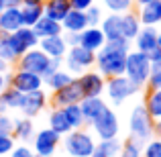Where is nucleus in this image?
Segmentation results:
<instances>
[{"mask_svg":"<svg viewBox=\"0 0 161 157\" xmlns=\"http://www.w3.org/2000/svg\"><path fill=\"white\" fill-rule=\"evenodd\" d=\"M129 51H130V41L125 39V37L114 39V41H106V43L96 51V59H94L96 71L102 74L104 78L122 76L125 74L126 53Z\"/></svg>","mask_w":161,"mask_h":157,"instance_id":"f257e3e1","label":"nucleus"},{"mask_svg":"<svg viewBox=\"0 0 161 157\" xmlns=\"http://www.w3.org/2000/svg\"><path fill=\"white\" fill-rule=\"evenodd\" d=\"M155 121L151 118V114L147 112V108L143 104H137L133 110H130L129 116V133L130 139L139 141L141 145H145L149 139L155 137Z\"/></svg>","mask_w":161,"mask_h":157,"instance_id":"f03ea898","label":"nucleus"},{"mask_svg":"<svg viewBox=\"0 0 161 157\" xmlns=\"http://www.w3.org/2000/svg\"><path fill=\"white\" fill-rule=\"evenodd\" d=\"M96 149L94 137L84 129H71L63 135V151L69 157H90Z\"/></svg>","mask_w":161,"mask_h":157,"instance_id":"7ed1b4c3","label":"nucleus"},{"mask_svg":"<svg viewBox=\"0 0 161 157\" xmlns=\"http://www.w3.org/2000/svg\"><path fill=\"white\" fill-rule=\"evenodd\" d=\"M149 70H151V59L147 53L130 49L126 53V61H125V76L137 86H145L147 78H149Z\"/></svg>","mask_w":161,"mask_h":157,"instance_id":"20e7f679","label":"nucleus"},{"mask_svg":"<svg viewBox=\"0 0 161 157\" xmlns=\"http://www.w3.org/2000/svg\"><path fill=\"white\" fill-rule=\"evenodd\" d=\"M139 90H141V86L133 84L125 74L114 76V78H106V84H104V92H106V96L110 98L112 104H122L130 96L139 94Z\"/></svg>","mask_w":161,"mask_h":157,"instance_id":"39448f33","label":"nucleus"},{"mask_svg":"<svg viewBox=\"0 0 161 157\" xmlns=\"http://www.w3.org/2000/svg\"><path fill=\"white\" fill-rule=\"evenodd\" d=\"M94 59H96L94 51L82 47V45H74V47H67L63 63H65V70L69 71L71 76H80L82 71L94 67Z\"/></svg>","mask_w":161,"mask_h":157,"instance_id":"423d86ee","label":"nucleus"},{"mask_svg":"<svg viewBox=\"0 0 161 157\" xmlns=\"http://www.w3.org/2000/svg\"><path fill=\"white\" fill-rule=\"evenodd\" d=\"M49 63H51V57H49V55H45L39 47L27 49V51L16 59V67H19V70L33 71V74L41 76V78H47V74H49Z\"/></svg>","mask_w":161,"mask_h":157,"instance_id":"0eeeda50","label":"nucleus"},{"mask_svg":"<svg viewBox=\"0 0 161 157\" xmlns=\"http://www.w3.org/2000/svg\"><path fill=\"white\" fill-rule=\"evenodd\" d=\"M92 129H94V135L100 139V141H102V139L118 137V133H120V122H118L116 112L106 106V108L92 121Z\"/></svg>","mask_w":161,"mask_h":157,"instance_id":"6e6552de","label":"nucleus"},{"mask_svg":"<svg viewBox=\"0 0 161 157\" xmlns=\"http://www.w3.org/2000/svg\"><path fill=\"white\" fill-rule=\"evenodd\" d=\"M59 143H61V135H57L55 131L47 129H41L39 133L33 135V151L37 155H43V157H53V153L57 151Z\"/></svg>","mask_w":161,"mask_h":157,"instance_id":"1a4fd4ad","label":"nucleus"},{"mask_svg":"<svg viewBox=\"0 0 161 157\" xmlns=\"http://www.w3.org/2000/svg\"><path fill=\"white\" fill-rule=\"evenodd\" d=\"M37 45H39V37L33 31V27H20L14 33H10V49L16 55V59L27 51V49H33Z\"/></svg>","mask_w":161,"mask_h":157,"instance_id":"9d476101","label":"nucleus"},{"mask_svg":"<svg viewBox=\"0 0 161 157\" xmlns=\"http://www.w3.org/2000/svg\"><path fill=\"white\" fill-rule=\"evenodd\" d=\"M78 86L82 90L84 96H102L104 94V84H106V78L102 74L94 70H86L78 76Z\"/></svg>","mask_w":161,"mask_h":157,"instance_id":"9b49d317","label":"nucleus"},{"mask_svg":"<svg viewBox=\"0 0 161 157\" xmlns=\"http://www.w3.org/2000/svg\"><path fill=\"white\" fill-rule=\"evenodd\" d=\"M10 86L14 88V90H19L20 94H27V92L41 90V88H43V78L33 74V71L19 70V67H16L14 74H10Z\"/></svg>","mask_w":161,"mask_h":157,"instance_id":"f8f14e48","label":"nucleus"},{"mask_svg":"<svg viewBox=\"0 0 161 157\" xmlns=\"http://www.w3.org/2000/svg\"><path fill=\"white\" fill-rule=\"evenodd\" d=\"M82 98H84V94L78 86V80L74 78L67 86H63V88H59V90L53 92L51 104H53V108H63V106H67V104H80Z\"/></svg>","mask_w":161,"mask_h":157,"instance_id":"ddd939ff","label":"nucleus"},{"mask_svg":"<svg viewBox=\"0 0 161 157\" xmlns=\"http://www.w3.org/2000/svg\"><path fill=\"white\" fill-rule=\"evenodd\" d=\"M45 106H47V94H45V90L41 88V90L23 94L19 110L25 114V116L33 118V116H37V114H41V110H45Z\"/></svg>","mask_w":161,"mask_h":157,"instance_id":"4468645a","label":"nucleus"},{"mask_svg":"<svg viewBox=\"0 0 161 157\" xmlns=\"http://www.w3.org/2000/svg\"><path fill=\"white\" fill-rule=\"evenodd\" d=\"M37 47H39L45 55H49V57H53V59H63L65 53H67V43H65V39H63V33L61 35L39 39V45H37Z\"/></svg>","mask_w":161,"mask_h":157,"instance_id":"2eb2a0df","label":"nucleus"},{"mask_svg":"<svg viewBox=\"0 0 161 157\" xmlns=\"http://www.w3.org/2000/svg\"><path fill=\"white\" fill-rule=\"evenodd\" d=\"M106 102L102 100V96H84L80 100V108H82V114H84V122L86 125H92L96 116L106 108Z\"/></svg>","mask_w":161,"mask_h":157,"instance_id":"dca6fc26","label":"nucleus"},{"mask_svg":"<svg viewBox=\"0 0 161 157\" xmlns=\"http://www.w3.org/2000/svg\"><path fill=\"white\" fill-rule=\"evenodd\" d=\"M157 35L159 31L155 27H141V31L137 33L130 43H135V49L137 51H143V53H149L151 49L157 47Z\"/></svg>","mask_w":161,"mask_h":157,"instance_id":"f3484780","label":"nucleus"},{"mask_svg":"<svg viewBox=\"0 0 161 157\" xmlns=\"http://www.w3.org/2000/svg\"><path fill=\"white\" fill-rule=\"evenodd\" d=\"M137 14L143 27H157L161 23V0H153L149 4L139 6Z\"/></svg>","mask_w":161,"mask_h":157,"instance_id":"a211bd4d","label":"nucleus"},{"mask_svg":"<svg viewBox=\"0 0 161 157\" xmlns=\"http://www.w3.org/2000/svg\"><path fill=\"white\" fill-rule=\"evenodd\" d=\"M104 43H106V37H104V33H102L100 27H86L80 33V45L90 49V51H94V53L98 51Z\"/></svg>","mask_w":161,"mask_h":157,"instance_id":"6ab92c4d","label":"nucleus"},{"mask_svg":"<svg viewBox=\"0 0 161 157\" xmlns=\"http://www.w3.org/2000/svg\"><path fill=\"white\" fill-rule=\"evenodd\" d=\"M141 20H139V14L137 10H126V12H120V31H122V37L129 41H133L137 37V33L141 31Z\"/></svg>","mask_w":161,"mask_h":157,"instance_id":"aec40b11","label":"nucleus"},{"mask_svg":"<svg viewBox=\"0 0 161 157\" xmlns=\"http://www.w3.org/2000/svg\"><path fill=\"white\" fill-rule=\"evenodd\" d=\"M86 27H88L86 12L84 10H75V8H71V10L63 16V20H61L63 33H82Z\"/></svg>","mask_w":161,"mask_h":157,"instance_id":"412c9836","label":"nucleus"},{"mask_svg":"<svg viewBox=\"0 0 161 157\" xmlns=\"http://www.w3.org/2000/svg\"><path fill=\"white\" fill-rule=\"evenodd\" d=\"M98 27L102 29L106 41H114V39H120V37H122V31H120V14H118V12H110L108 16H102V20H100Z\"/></svg>","mask_w":161,"mask_h":157,"instance_id":"4be33fe9","label":"nucleus"},{"mask_svg":"<svg viewBox=\"0 0 161 157\" xmlns=\"http://www.w3.org/2000/svg\"><path fill=\"white\" fill-rule=\"evenodd\" d=\"M20 27H23L20 8H2V12H0V31L14 33Z\"/></svg>","mask_w":161,"mask_h":157,"instance_id":"5701e85b","label":"nucleus"},{"mask_svg":"<svg viewBox=\"0 0 161 157\" xmlns=\"http://www.w3.org/2000/svg\"><path fill=\"white\" fill-rule=\"evenodd\" d=\"M33 31L37 33V37H39V39H43V37L61 35L63 29H61V23H59V20H53V19H49V16L43 14L35 25H33Z\"/></svg>","mask_w":161,"mask_h":157,"instance_id":"b1692460","label":"nucleus"},{"mask_svg":"<svg viewBox=\"0 0 161 157\" xmlns=\"http://www.w3.org/2000/svg\"><path fill=\"white\" fill-rule=\"evenodd\" d=\"M69 10H71L69 0H45L43 2V14L53 20H59V23Z\"/></svg>","mask_w":161,"mask_h":157,"instance_id":"393cba45","label":"nucleus"},{"mask_svg":"<svg viewBox=\"0 0 161 157\" xmlns=\"http://www.w3.org/2000/svg\"><path fill=\"white\" fill-rule=\"evenodd\" d=\"M33 135H35V126H33L31 118L29 116L14 118V125H12V137H14V141L27 143L33 139Z\"/></svg>","mask_w":161,"mask_h":157,"instance_id":"a878e982","label":"nucleus"},{"mask_svg":"<svg viewBox=\"0 0 161 157\" xmlns=\"http://www.w3.org/2000/svg\"><path fill=\"white\" fill-rule=\"evenodd\" d=\"M75 76H71L67 70H55L53 74H49L47 78H43V86H47L51 92H55V90H59V88H63V86H67V84L74 80Z\"/></svg>","mask_w":161,"mask_h":157,"instance_id":"bb28decb","label":"nucleus"},{"mask_svg":"<svg viewBox=\"0 0 161 157\" xmlns=\"http://www.w3.org/2000/svg\"><path fill=\"white\" fill-rule=\"evenodd\" d=\"M20 19H23V27H33L37 20L43 16V4H20Z\"/></svg>","mask_w":161,"mask_h":157,"instance_id":"cd10ccee","label":"nucleus"},{"mask_svg":"<svg viewBox=\"0 0 161 157\" xmlns=\"http://www.w3.org/2000/svg\"><path fill=\"white\" fill-rule=\"evenodd\" d=\"M49 129L55 131L57 135H61V137L71 131V126H69V122H67V118H65L61 108H53L49 112Z\"/></svg>","mask_w":161,"mask_h":157,"instance_id":"c85d7f7f","label":"nucleus"},{"mask_svg":"<svg viewBox=\"0 0 161 157\" xmlns=\"http://www.w3.org/2000/svg\"><path fill=\"white\" fill-rule=\"evenodd\" d=\"M143 106L147 108V112L151 114V118H153V121L161 118V88H153V90L147 92L145 104H143Z\"/></svg>","mask_w":161,"mask_h":157,"instance_id":"c756f323","label":"nucleus"},{"mask_svg":"<svg viewBox=\"0 0 161 157\" xmlns=\"http://www.w3.org/2000/svg\"><path fill=\"white\" fill-rule=\"evenodd\" d=\"M61 110H63V114H65V118H67L71 129H84V126H86L80 104H67V106H63Z\"/></svg>","mask_w":161,"mask_h":157,"instance_id":"7c9ffc66","label":"nucleus"},{"mask_svg":"<svg viewBox=\"0 0 161 157\" xmlns=\"http://www.w3.org/2000/svg\"><path fill=\"white\" fill-rule=\"evenodd\" d=\"M20 100H23V94L19 90H14L12 86H8L6 90L0 94V102L6 106V110H19Z\"/></svg>","mask_w":161,"mask_h":157,"instance_id":"2f4dec72","label":"nucleus"},{"mask_svg":"<svg viewBox=\"0 0 161 157\" xmlns=\"http://www.w3.org/2000/svg\"><path fill=\"white\" fill-rule=\"evenodd\" d=\"M96 149L102 151L106 157H118V153H120V149H122V141L118 137H114V139H102L100 143H96Z\"/></svg>","mask_w":161,"mask_h":157,"instance_id":"473e14b6","label":"nucleus"},{"mask_svg":"<svg viewBox=\"0 0 161 157\" xmlns=\"http://www.w3.org/2000/svg\"><path fill=\"white\" fill-rule=\"evenodd\" d=\"M0 59L6 63H16V55L10 49V33L0 31Z\"/></svg>","mask_w":161,"mask_h":157,"instance_id":"72a5a7b5","label":"nucleus"},{"mask_svg":"<svg viewBox=\"0 0 161 157\" xmlns=\"http://www.w3.org/2000/svg\"><path fill=\"white\" fill-rule=\"evenodd\" d=\"M141 151H143V145L139 141H135V139H126L125 143H122V149L118 157H141Z\"/></svg>","mask_w":161,"mask_h":157,"instance_id":"f704fd0d","label":"nucleus"},{"mask_svg":"<svg viewBox=\"0 0 161 157\" xmlns=\"http://www.w3.org/2000/svg\"><path fill=\"white\" fill-rule=\"evenodd\" d=\"M102 2L110 12H118V14L135 8V0H102Z\"/></svg>","mask_w":161,"mask_h":157,"instance_id":"c9c22d12","label":"nucleus"},{"mask_svg":"<svg viewBox=\"0 0 161 157\" xmlns=\"http://www.w3.org/2000/svg\"><path fill=\"white\" fill-rule=\"evenodd\" d=\"M149 90L153 88H161V61H151V70H149V78L145 84Z\"/></svg>","mask_w":161,"mask_h":157,"instance_id":"e433bc0d","label":"nucleus"},{"mask_svg":"<svg viewBox=\"0 0 161 157\" xmlns=\"http://www.w3.org/2000/svg\"><path fill=\"white\" fill-rule=\"evenodd\" d=\"M141 157H161V137L149 139V141L143 145Z\"/></svg>","mask_w":161,"mask_h":157,"instance_id":"4c0bfd02","label":"nucleus"},{"mask_svg":"<svg viewBox=\"0 0 161 157\" xmlns=\"http://www.w3.org/2000/svg\"><path fill=\"white\" fill-rule=\"evenodd\" d=\"M86 20H88V27H98L100 20H102V8L92 4L90 8H86Z\"/></svg>","mask_w":161,"mask_h":157,"instance_id":"58836bf2","label":"nucleus"},{"mask_svg":"<svg viewBox=\"0 0 161 157\" xmlns=\"http://www.w3.org/2000/svg\"><path fill=\"white\" fill-rule=\"evenodd\" d=\"M14 147V137L12 135H0V157L8 155Z\"/></svg>","mask_w":161,"mask_h":157,"instance_id":"ea45409f","label":"nucleus"},{"mask_svg":"<svg viewBox=\"0 0 161 157\" xmlns=\"http://www.w3.org/2000/svg\"><path fill=\"white\" fill-rule=\"evenodd\" d=\"M8 157H35V151L29 145H14L12 151L8 153Z\"/></svg>","mask_w":161,"mask_h":157,"instance_id":"a19ab883","label":"nucleus"},{"mask_svg":"<svg viewBox=\"0 0 161 157\" xmlns=\"http://www.w3.org/2000/svg\"><path fill=\"white\" fill-rule=\"evenodd\" d=\"M12 125H14V118H10L6 112L0 114V135H12Z\"/></svg>","mask_w":161,"mask_h":157,"instance_id":"79ce46f5","label":"nucleus"},{"mask_svg":"<svg viewBox=\"0 0 161 157\" xmlns=\"http://www.w3.org/2000/svg\"><path fill=\"white\" fill-rule=\"evenodd\" d=\"M71 8H75V10H86V8H90L92 4H96V0H69Z\"/></svg>","mask_w":161,"mask_h":157,"instance_id":"37998d69","label":"nucleus"},{"mask_svg":"<svg viewBox=\"0 0 161 157\" xmlns=\"http://www.w3.org/2000/svg\"><path fill=\"white\" fill-rule=\"evenodd\" d=\"M67 47H74V45H80V33H65L63 35Z\"/></svg>","mask_w":161,"mask_h":157,"instance_id":"c03bdc74","label":"nucleus"},{"mask_svg":"<svg viewBox=\"0 0 161 157\" xmlns=\"http://www.w3.org/2000/svg\"><path fill=\"white\" fill-rule=\"evenodd\" d=\"M8 86H10V71H4V74H0V94H2Z\"/></svg>","mask_w":161,"mask_h":157,"instance_id":"a18cd8bd","label":"nucleus"},{"mask_svg":"<svg viewBox=\"0 0 161 157\" xmlns=\"http://www.w3.org/2000/svg\"><path fill=\"white\" fill-rule=\"evenodd\" d=\"M2 8H19L23 4V0H0Z\"/></svg>","mask_w":161,"mask_h":157,"instance_id":"49530a36","label":"nucleus"},{"mask_svg":"<svg viewBox=\"0 0 161 157\" xmlns=\"http://www.w3.org/2000/svg\"><path fill=\"white\" fill-rule=\"evenodd\" d=\"M8 65H10V63H6L4 59H0V74H4V71H8Z\"/></svg>","mask_w":161,"mask_h":157,"instance_id":"de8ad7c7","label":"nucleus"},{"mask_svg":"<svg viewBox=\"0 0 161 157\" xmlns=\"http://www.w3.org/2000/svg\"><path fill=\"white\" fill-rule=\"evenodd\" d=\"M153 129H155V135H159V137H161V118L155 121V126H153Z\"/></svg>","mask_w":161,"mask_h":157,"instance_id":"09e8293b","label":"nucleus"},{"mask_svg":"<svg viewBox=\"0 0 161 157\" xmlns=\"http://www.w3.org/2000/svg\"><path fill=\"white\" fill-rule=\"evenodd\" d=\"M153 0H135V6H143V4H149Z\"/></svg>","mask_w":161,"mask_h":157,"instance_id":"8fccbe9b","label":"nucleus"},{"mask_svg":"<svg viewBox=\"0 0 161 157\" xmlns=\"http://www.w3.org/2000/svg\"><path fill=\"white\" fill-rule=\"evenodd\" d=\"M25 2H29V4H43L45 0H23V4H25Z\"/></svg>","mask_w":161,"mask_h":157,"instance_id":"3c124183","label":"nucleus"},{"mask_svg":"<svg viewBox=\"0 0 161 157\" xmlns=\"http://www.w3.org/2000/svg\"><path fill=\"white\" fill-rule=\"evenodd\" d=\"M90 157H106V155H104V153H102V151H98V149H94V153H92Z\"/></svg>","mask_w":161,"mask_h":157,"instance_id":"603ef678","label":"nucleus"},{"mask_svg":"<svg viewBox=\"0 0 161 157\" xmlns=\"http://www.w3.org/2000/svg\"><path fill=\"white\" fill-rule=\"evenodd\" d=\"M157 45H159V47H161V33H159V35H157Z\"/></svg>","mask_w":161,"mask_h":157,"instance_id":"864d4df0","label":"nucleus"},{"mask_svg":"<svg viewBox=\"0 0 161 157\" xmlns=\"http://www.w3.org/2000/svg\"><path fill=\"white\" fill-rule=\"evenodd\" d=\"M35 157H43V155H37V153H35Z\"/></svg>","mask_w":161,"mask_h":157,"instance_id":"5fc2aeb1","label":"nucleus"},{"mask_svg":"<svg viewBox=\"0 0 161 157\" xmlns=\"http://www.w3.org/2000/svg\"><path fill=\"white\" fill-rule=\"evenodd\" d=\"M0 12H2V4H0Z\"/></svg>","mask_w":161,"mask_h":157,"instance_id":"6e6d98bb","label":"nucleus"}]
</instances>
